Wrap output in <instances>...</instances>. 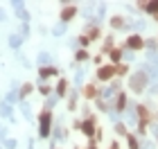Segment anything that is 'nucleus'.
<instances>
[{"instance_id": "1", "label": "nucleus", "mask_w": 158, "mask_h": 149, "mask_svg": "<svg viewBox=\"0 0 158 149\" xmlns=\"http://www.w3.org/2000/svg\"><path fill=\"white\" fill-rule=\"evenodd\" d=\"M147 86H149V77H147V72H142V70H135V72L129 77V88H131L135 95L145 93Z\"/></svg>"}, {"instance_id": "2", "label": "nucleus", "mask_w": 158, "mask_h": 149, "mask_svg": "<svg viewBox=\"0 0 158 149\" xmlns=\"http://www.w3.org/2000/svg\"><path fill=\"white\" fill-rule=\"evenodd\" d=\"M50 131H52V113L50 111H41L39 113V138H50Z\"/></svg>"}, {"instance_id": "3", "label": "nucleus", "mask_w": 158, "mask_h": 149, "mask_svg": "<svg viewBox=\"0 0 158 149\" xmlns=\"http://www.w3.org/2000/svg\"><path fill=\"white\" fill-rule=\"evenodd\" d=\"M113 77H115V66H113V63H109V66H102V68H97L95 84H97V81H111Z\"/></svg>"}, {"instance_id": "4", "label": "nucleus", "mask_w": 158, "mask_h": 149, "mask_svg": "<svg viewBox=\"0 0 158 149\" xmlns=\"http://www.w3.org/2000/svg\"><path fill=\"white\" fill-rule=\"evenodd\" d=\"M124 48L129 50V52H138V50L145 48V39L138 36V34H131V36L124 41Z\"/></svg>"}, {"instance_id": "5", "label": "nucleus", "mask_w": 158, "mask_h": 149, "mask_svg": "<svg viewBox=\"0 0 158 149\" xmlns=\"http://www.w3.org/2000/svg\"><path fill=\"white\" fill-rule=\"evenodd\" d=\"M77 14H79V7H77V5H66V7L59 11V20L66 25V23H70V20L77 16Z\"/></svg>"}, {"instance_id": "6", "label": "nucleus", "mask_w": 158, "mask_h": 149, "mask_svg": "<svg viewBox=\"0 0 158 149\" xmlns=\"http://www.w3.org/2000/svg\"><path fill=\"white\" fill-rule=\"evenodd\" d=\"M79 129L84 131V136H86V138L95 140V133H97V129H95V118H86L84 122H81V126H79Z\"/></svg>"}, {"instance_id": "7", "label": "nucleus", "mask_w": 158, "mask_h": 149, "mask_svg": "<svg viewBox=\"0 0 158 149\" xmlns=\"http://www.w3.org/2000/svg\"><path fill=\"white\" fill-rule=\"evenodd\" d=\"M111 27H113V32H120V30H129L127 20L122 18V16H113V18H111Z\"/></svg>"}, {"instance_id": "8", "label": "nucleus", "mask_w": 158, "mask_h": 149, "mask_svg": "<svg viewBox=\"0 0 158 149\" xmlns=\"http://www.w3.org/2000/svg\"><path fill=\"white\" fill-rule=\"evenodd\" d=\"M84 97L86 99H97V95H99V90H97V84H88V86H84Z\"/></svg>"}, {"instance_id": "9", "label": "nucleus", "mask_w": 158, "mask_h": 149, "mask_svg": "<svg viewBox=\"0 0 158 149\" xmlns=\"http://www.w3.org/2000/svg\"><path fill=\"white\" fill-rule=\"evenodd\" d=\"M59 75V70L54 66H48V68H39V77L41 79H50V77H56Z\"/></svg>"}, {"instance_id": "10", "label": "nucleus", "mask_w": 158, "mask_h": 149, "mask_svg": "<svg viewBox=\"0 0 158 149\" xmlns=\"http://www.w3.org/2000/svg\"><path fill=\"white\" fill-rule=\"evenodd\" d=\"M113 106H115V111H118V113H122V111H124L127 106H129V102H127V95H124V93H118V99L113 102Z\"/></svg>"}, {"instance_id": "11", "label": "nucleus", "mask_w": 158, "mask_h": 149, "mask_svg": "<svg viewBox=\"0 0 158 149\" xmlns=\"http://www.w3.org/2000/svg\"><path fill=\"white\" fill-rule=\"evenodd\" d=\"M86 36H88L90 41L99 39V36H102V30H99V25H90V23H88V30H86Z\"/></svg>"}, {"instance_id": "12", "label": "nucleus", "mask_w": 158, "mask_h": 149, "mask_svg": "<svg viewBox=\"0 0 158 149\" xmlns=\"http://www.w3.org/2000/svg\"><path fill=\"white\" fill-rule=\"evenodd\" d=\"M122 54H124V50H122V48H113L111 52H109V56H111V63H113V66H118V63L122 61Z\"/></svg>"}, {"instance_id": "13", "label": "nucleus", "mask_w": 158, "mask_h": 149, "mask_svg": "<svg viewBox=\"0 0 158 149\" xmlns=\"http://www.w3.org/2000/svg\"><path fill=\"white\" fill-rule=\"evenodd\" d=\"M14 7H18V9H16V16H18L20 20H25V23H27V20H30V11L23 9V2H14Z\"/></svg>"}, {"instance_id": "14", "label": "nucleus", "mask_w": 158, "mask_h": 149, "mask_svg": "<svg viewBox=\"0 0 158 149\" xmlns=\"http://www.w3.org/2000/svg\"><path fill=\"white\" fill-rule=\"evenodd\" d=\"M36 61L41 63V68H48V66H52V56H50L48 52H41V54L36 56Z\"/></svg>"}, {"instance_id": "15", "label": "nucleus", "mask_w": 158, "mask_h": 149, "mask_svg": "<svg viewBox=\"0 0 158 149\" xmlns=\"http://www.w3.org/2000/svg\"><path fill=\"white\" fill-rule=\"evenodd\" d=\"M142 11H147L149 16H158V0H154V2H145V9Z\"/></svg>"}, {"instance_id": "16", "label": "nucleus", "mask_w": 158, "mask_h": 149, "mask_svg": "<svg viewBox=\"0 0 158 149\" xmlns=\"http://www.w3.org/2000/svg\"><path fill=\"white\" fill-rule=\"evenodd\" d=\"M145 48L149 50V54H156V50H158V39H145Z\"/></svg>"}, {"instance_id": "17", "label": "nucleus", "mask_w": 158, "mask_h": 149, "mask_svg": "<svg viewBox=\"0 0 158 149\" xmlns=\"http://www.w3.org/2000/svg\"><path fill=\"white\" fill-rule=\"evenodd\" d=\"M56 95H59V97H63V95H66L68 93V81L66 79H59V84H56Z\"/></svg>"}, {"instance_id": "18", "label": "nucleus", "mask_w": 158, "mask_h": 149, "mask_svg": "<svg viewBox=\"0 0 158 149\" xmlns=\"http://www.w3.org/2000/svg\"><path fill=\"white\" fill-rule=\"evenodd\" d=\"M9 45L14 50H18L20 45H23V36H20V34H11V36H9Z\"/></svg>"}, {"instance_id": "19", "label": "nucleus", "mask_w": 158, "mask_h": 149, "mask_svg": "<svg viewBox=\"0 0 158 149\" xmlns=\"http://www.w3.org/2000/svg\"><path fill=\"white\" fill-rule=\"evenodd\" d=\"M0 115H2V118H9V120H14V111H11V106L9 104H2V106H0Z\"/></svg>"}, {"instance_id": "20", "label": "nucleus", "mask_w": 158, "mask_h": 149, "mask_svg": "<svg viewBox=\"0 0 158 149\" xmlns=\"http://www.w3.org/2000/svg\"><path fill=\"white\" fill-rule=\"evenodd\" d=\"M90 56H88V52H86V50H77L75 52V61L77 63H81V61H88Z\"/></svg>"}, {"instance_id": "21", "label": "nucleus", "mask_w": 158, "mask_h": 149, "mask_svg": "<svg viewBox=\"0 0 158 149\" xmlns=\"http://www.w3.org/2000/svg\"><path fill=\"white\" fill-rule=\"evenodd\" d=\"M32 90H34V86H32V84H23V86H20V90H18V95H20V97L25 99L27 95L32 93Z\"/></svg>"}, {"instance_id": "22", "label": "nucleus", "mask_w": 158, "mask_h": 149, "mask_svg": "<svg viewBox=\"0 0 158 149\" xmlns=\"http://www.w3.org/2000/svg\"><path fill=\"white\" fill-rule=\"evenodd\" d=\"M127 143H129V149H140V143H138V138H135L133 133L127 136Z\"/></svg>"}, {"instance_id": "23", "label": "nucleus", "mask_w": 158, "mask_h": 149, "mask_svg": "<svg viewBox=\"0 0 158 149\" xmlns=\"http://www.w3.org/2000/svg\"><path fill=\"white\" fill-rule=\"evenodd\" d=\"M77 97H79V90H73V93H70V102H68V109L70 111L77 109Z\"/></svg>"}, {"instance_id": "24", "label": "nucleus", "mask_w": 158, "mask_h": 149, "mask_svg": "<svg viewBox=\"0 0 158 149\" xmlns=\"http://www.w3.org/2000/svg\"><path fill=\"white\" fill-rule=\"evenodd\" d=\"M129 72V66H127V63H118V66H115V75H127Z\"/></svg>"}, {"instance_id": "25", "label": "nucleus", "mask_w": 158, "mask_h": 149, "mask_svg": "<svg viewBox=\"0 0 158 149\" xmlns=\"http://www.w3.org/2000/svg\"><path fill=\"white\" fill-rule=\"evenodd\" d=\"M77 43H79V45H81V50H86V48H88V43H90V39H88V36H86V34H81V36H79V39H77Z\"/></svg>"}, {"instance_id": "26", "label": "nucleus", "mask_w": 158, "mask_h": 149, "mask_svg": "<svg viewBox=\"0 0 158 149\" xmlns=\"http://www.w3.org/2000/svg\"><path fill=\"white\" fill-rule=\"evenodd\" d=\"M115 131L120 133V136H129V133H127V126L122 124V122H115Z\"/></svg>"}, {"instance_id": "27", "label": "nucleus", "mask_w": 158, "mask_h": 149, "mask_svg": "<svg viewBox=\"0 0 158 149\" xmlns=\"http://www.w3.org/2000/svg\"><path fill=\"white\" fill-rule=\"evenodd\" d=\"M20 36H23V39H27V36H30V25H27V23H23V25H20Z\"/></svg>"}, {"instance_id": "28", "label": "nucleus", "mask_w": 158, "mask_h": 149, "mask_svg": "<svg viewBox=\"0 0 158 149\" xmlns=\"http://www.w3.org/2000/svg\"><path fill=\"white\" fill-rule=\"evenodd\" d=\"M39 93H41V95H50V93H52V88H50L48 84H41V86H39Z\"/></svg>"}, {"instance_id": "29", "label": "nucleus", "mask_w": 158, "mask_h": 149, "mask_svg": "<svg viewBox=\"0 0 158 149\" xmlns=\"http://www.w3.org/2000/svg\"><path fill=\"white\" fill-rule=\"evenodd\" d=\"M20 111H23L25 120H32V111H30V106H27V104H23V106H20Z\"/></svg>"}, {"instance_id": "30", "label": "nucleus", "mask_w": 158, "mask_h": 149, "mask_svg": "<svg viewBox=\"0 0 158 149\" xmlns=\"http://www.w3.org/2000/svg\"><path fill=\"white\" fill-rule=\"evenodd\" d=\"M18 97H20V95L16 93V90H11V93L7 95V102H9V104H14V102H18Z\"/></svg>"}, {"instance_id": "31", "label": "nucleus", "mask_w": 158, "mask_h": 149, "mask_svg": "<svg viewBox=\"0 0 158 149\" xmlns=\"http://www.w3.org/2000/svg\"><path fill=\"white\" fill-rule=\"evenodd\" d=\"M54 104H56V97H52V95H50V97H48V102H45V109H43V111H50Z\"/></svg>"}, {"instance_id": "32", "label": "nucleus", "mask_w": 158, "mask_h": 149, "mask_svg": "<svg viewBox=\"0 0 158 149\" xmlns=\"http://www.w3.org/2000/svg\"><path fill=\"white\" fill-rule=\"evenodd\" d=\"M52 34H54V36H61V34H66V27H63V23H61L59 27H54V30H52Z\"/></svg>"}, {"instance_id": "33", "label": "nucleus", "mask_w": 158, "mask_h": 149, "mask_svg": "<svg viewBox=\"0 0 158 149\" xmlns=\"http://www.w3.org/2000/svg\"><path fill=\"white\" fill-rule=\"evenodd\" d=\"M81 81H84V70H77V75H75V84L79 86Z\"/></svg>"}, {"instance_id": "34", "label": "nucleus", "mask_w": 158, "mask_h": 149, "mask_svg": "<svg viewBox=\"0 0 158 149\" xmlns=\"http://www.w3.org/2000/svg\"><path fill=\"white\" fill-rule=\"evenodd\" d=\"M133 27L135 30H142V27H145V20H133Z\"/></svg>"}, {"instance_id": "35", "label": "nucleus", "mask_w": 158, "mask_h": 149, "mask_svg": "<svg viewBox=\"0 0 158 149\" xmlns=\"http://www.w3.org/2000/svg\"><path fill=\"white\" fill-rule=\"evenodd\" d=\"M140 149H154V143H149V140H145V143L140 145Z\"/></svg>"}, {"instance_id": "36", "label": "nucleus", "mask_w": 158, "mask_h": 149, "mask_svg": "<svg viewBox=\"0 0 158 149\" xmlns=\"http://www.w3.org/2000/svg\"><path fill=\"white\" fill-rule=\"evenodd\" d=\"M5 145L9 147V149H14V147H16V140H14V138H9V140H5Z\"/></svg>"}, {"instance_id": "37", "label": "nucleus", "mask_w": 158, "mask_h": 149, "mask_svg": "<svg viewBox=\"0 0 158 149\" xmlns=\"http://www.w3.org/2000/svg\"><path fill=\"white\" fill-rule=\"evenodd\" d=\"M149 90H152V93H158V84H152V86H149Z\"/></svg>"}, {"instance_id": "38", "label": "nucleus", "mask_w": 158, "mask_h": 149, "mask_svg": "<svg viewBox=\"0 0 158 149\" xmlns=\"http://www.w3.org/2000/svg\"><path fill=\"white\" fill-rule=\"evenodd\" d=\"M109 149H120V145H118V143H111V147H109Z\"/></svg>"}, {"instance_id": "39", "label": "nucleus", "mask_w": 158, "mask_h": 149, "mask_svg": "<svg viewBox=\"0 0 158 149\" xmlns=\"http://www.w3.org/2000/svg\"><path fill=\"white\" fill-rule=\"evenodd\" d=\"M5 18H7V16H5V11H2V9H0V20H5Z\"/></svg>"}, {"instance_id": "40", "label": "nucleus", "mask_w": 158, "mask_h": 149, "mask_svg": "<svg viewBox=\"0 0 158 149\" xmlns=\"http://www.w3.org/2000/svg\"><path fill=\"white\" fill-rule=\"evenodd\" d=\"M88 149H97V147H95V140H90V147H88Z\"/></svg>"}, {"instance_id": "41", "label": "nucleus", "mask_w": 158, "mask_h": 149, "mask_svg": "<svg viewBox=\"0 0 158 149\" xmlns=\"http://www.w3.org/2000/svg\"><path fill=\"white\" fill-rule=\"evenodd\" d=\"M154 20H156V23H158V16H154Z\"/></svg>"}, {"instance_id": "42", "label": "nucleus", "mask_w": 158, "mask_h": 149, "mask_svg": "<svg viewBox=\"0 0 158 149\" xmlns=\"http://www.w3.org/2000/svg\"><path fill=\"white\" fill-rule=\"evenodd\" d=\"M75 149H81V147H75Z\"/></svg>"}, {"instance_id": "43", "label": "nucleus", "mask_w": 158, "mask_h": 149, "mask_svg": "<svg viewBox=\"0 0 158 149\" xmlns=\"http://www.w3.org/2000/svg\"><path fill=\"white\" fill-rule=\"evenodd\" d=\"M52 149H56V147H52Z\"/></svg>"}]
</instances>
